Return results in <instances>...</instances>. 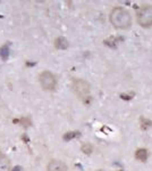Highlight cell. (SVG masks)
Masks as SVG:
<instances>
[{"label": "cell", "instance_id": "6da1fadb", "mask_svg": "<svg viewBox=\"0 0 152 171\" xmlns=\"http://www.w3.org/2000/svg\"><path fill=\"white\" fill-rule=\"evenodd\" d=\"M110 23L116 29H128L132 25V16L125 8H114L109 15Z\"/></svg>", "mask_w": 152, "mask_h": 171}, {"label": "cell", "instance_id": "7a4b0ae2", "mask_svg": "<svg viewBox=\"0 0 152 171\" xmlns=\"http://www.w3.org/2000/svg\"><path fill=\"white\" fill-rule=\"evenodd\" d=\"M72 88L74 92L80 96L81 98H86V97H90V84L87 83L85 80H82V79H76V80L73 81L72 83Z\"/></svg>", "mask_w": 152, "mask_h": 171}, {"label": "cell", "instance_id": "3957f363", "mask_svg": "<svg viewBox=\"0 0 152 171\" xmlns=\"http://www.w3.org/2000/svg\"><path fill=\"white\" fill-rule=\"evenodd\" d=\"M40 83H41V87L43 88L44 90H54V88L57 86V80H56V77L54 74L49 71H44V72L41 73L40 78Z\"/></svg>", "mask_w": 152, "mask_h": 171}, {"label": "cell", "instance_id": "277c9868", "mask_svg": "<svg viewBox=\"0 0 152 171\" xmlns=\"http://www.w3.org/2000/svg\"><path fill=\"white\" fill-rule=\"evenodd\" d=\"M138 22L143 28L152 25V6H145L140 9L138 14Z\"/></svg>", "mask_w": 152, "mask_h": 171}, {"label": "cell", "instance_id": "5b68a950", "mask_svg": "<svg viewBox=\"0 0 152 171\" xmlns=\"http://www.w3.org/2000/svg\"><path fill=\"white\" fill-rule=\"evenodd\" d=\"M48 171H68V168L64 162L58 160H52L47 165Z\"/></svg>", "mask_w": 152, "mask_h": 171}, {"label": "cell", "instance_id": "8992f818", "mask_svg": "<svg viewBox=\"0 0 152 171\" xmlns=\"http://www.w3.org/2000/svg\"><path fill=\"white\" fill-rule=\"evenodd\" d=\"M0 171H11L10 160L2 153H0Z\"/></svg>", "mask_w": 152, "mask_h": 171}, {"label": "cell", "instance_id": "52a82bcc", "mask_svg": "<svg viewBox=\"0 0 152 171\" xmlns=\"http://www.w3.org/2000/svg\"><path fill=\"white\" fill-rule=\"evenodd\" d=\"M148 156H149V153L145 148L138 149L136 153H135V157H136L138 161H141V162H145V161L148 160Z\"/></svg>", "mask_w": 152, "mask_h": 171}, {"label": "cell", "instance_id": "ba28073f", "mask_svg": "<svg viewBox=\"0 0 152 171\" xmlns=\"http://www.w3.org/2000/svg\"><path fill=\"white\" fill-rule=\"evenodd\" d=\"M54 46L57 49H67L68 47V41L65 38H57L54 41Z\"/></svg>", "mask_w": 152, "mask_h": 171}, {"label": "cell", "instance_id": "9c48e42d", "mask_svg": "<svg viewBox=\"0 0 152 171\" xmlns=\"http://www.w3.org/2000/svg\"><path fill=\"white\" fill-rule=\"evenodd\" d=\"M76 137H80V132H68V134H66L65 136H64V139L65 140H70V139L73 138H76Z\"/></svg>", "mask_w": 152, "mask_h": 171}, {"label": "cell", "instance_id": "30bf717a", "mask_svg": "<svg viewBox=\"0 0 152 171\" xmlns=\"http://www.w3.org/2000/svg\"><path fill=\"white\" fill-rule=\"evenodd\" d=\"M92 151H93V147H92V145H90V144H84L83 146H82V152L85 154H91L92 153Z\"/></svg>", "mask_w": 152, "mask_h": 171}, {"label": "cell", "instance_id": "8fae6325", "mask_svg": "<svg viewBox=\"0 0 152 171\" xmlns=\"http://www.w3.org/2000/svg\"><path fill=\"white\" fill-rule=\"evenodd\" d=\"M141 126H142V129H148V128L151 126V121H149L148 119L142 118L141 119Z\"/></svg>", "mask_w": 152, "mask_h": 171}, {"label": "cell", "instance_id": "7c38bea8", "mask_svg": "<svg viewBox=\"0 0 152 171\" xmlns=\"http://www.w3.org/2000/svg\"><path fill=\"white\" fill-rule=\"evenodd\" d=\"M21 123H22V126H24L25 128H27L32 124V122H31V120H30L29 118H23L22 120H21Z\"/></svg>", "mask_w": 152, "mask_h": 171}, {"label": "cell", "instance_id": "4fadbf2b", "mask_svg": "<svg viewBox=\"0 0 152 171\" xmlns=\"http://www.w3.org/2000/svg\"><path fill=\"white\" fill-rule=\"evenodd\" d=\"M133 96H134V94H122L120 95V98L126 99V100H130V99H132Z\"/></svg>", "mask_w": 152, "mask_h": 171}, {"label": "cell", "instance_id": "5bb4252c", "mask_svg": "<svg viewBox=\"0 0 152 171\" xmlns=\"http://www.w3.org/2000/svg\"><path fill=\"white\" fill-rule=\"evenodd\" d=\"M99 171H105V170H99Z\"/></svg>", "mask_w": 152, "mask_h": 171}]
</instances>
